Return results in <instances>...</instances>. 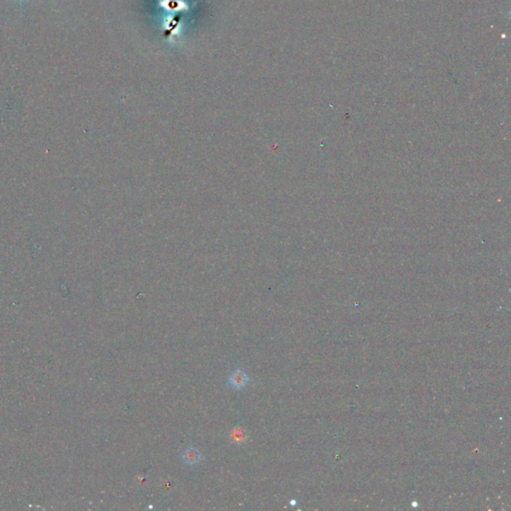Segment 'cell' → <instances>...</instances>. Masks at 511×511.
Returning a JSON list of instances; mask_svg holds the SVG:
<instances>
[{
	"label": "cell",
	"mask_w": 511,
	"mask_h": 511,
	"mask_svg": "<svg viewBox=\"0 0 511 511\" xmlns=\"http://www.w3.org/2000/svg\"><path fill=\"white\" fill-rule=\"evenodd\" d=\"M249 381H250L249 377L242 370L235 371L230 376V379H229V383H230L231 387H233L234 389H237V390H240V389H243L244 387H246L247 384L249 383Z\"/></svg>",
	"instance_id": "cell-1"
},
{
	"label": "cell",
	"mask_w": 511,
	"mask_h": 511,
	"mask_svg": "<svg viewBox=\"0 0 511 511\" xmlns=\"http://www.w3.org/2000/svg\"><path fill=\"white\" fill-rule=\"evenodd\" d=\"M182 458H183V461L185 462V464L188 466H195V465L199 464L202 460V456H201L200 452L195 448L187 449L184 452Z\"/></svg>",
	"instance_id": "cell-2"
},
{
	"label": "cell",
	"mask_w": 511,
	"mask_h": 511,
	"mask_svg": "<svg viewBox=\"0 0 511 511\" xmlns=\"http://www.w3.org/2000/svg\"><path fill=\"white\" fill-rule=\"evenodd\" d=\"M233 440H235L237 443L238 442H244L245 441V433L243 432V430L236 429L233 432Z\"/></svg>",
	"instance_id": "cell-3"
},
{
	"label": "cell",
	"mask_w": 511,
	"mask_h": 511,
	"mask_svg": "<svg viewBox=\"0 0 511 511\" xmlns=\"http://www.w3.org/2000/svg\"><path fill=\"white\" fill-rule=\"evenodd\" d=\"M19 1H20V2H22V1H23V0H19Z\"/></svg>",
	"instance_id": "cell-4"
}]
</instances>
